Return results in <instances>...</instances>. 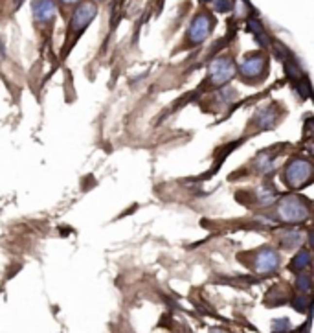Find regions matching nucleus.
Listing matches in <instances>:
<instances>
[{"instance_id": "423d86ee", "label": "nucleus", "mask_w": 314, "mask_h": 333, "mask_svg": "<svg viewBox=\"0 0 314 333\" xmlns=\"http://www.w3.org/2000/svg\"><path fill=\"white\" fill-rule=\"evenodd\" d=\"M213 26H215V18L208 11H200L191 20L190 28H188V34H186V39H188V42H190L191 46H198V44H202L209 37Z\"/></svg>"}, {"instance_id": "4468645a", "label": "nucleus", "mask_w": 314, "mask_h": 333, "mask_svg": "<svg viewBox=\"0 0 314 333\" xmlns=\"http://www.w3.org/2000/svg\"><path fill=\"white\" fill-rule=\"evenodd\" d=\"M213 8H215V11L226 13V11H231V9H233V4H231V0H213Z\"/></svg>"}, {"instance_id": "9b49d317", "label": "nucleus", "mask_w": 314, "mask_h": 333, "mask_svg": "<svg viewBox=\"0 0 314 333\" xmlns=\"http://www.w3.org/2000/svg\"><path fill=\"white\" fill-rule=\"evenodd\" d=\"M281 245L285 249H292V247H299L301 245V234L294 232V230H287L281 236Z\"/></svg>"}, {"instance_id": "f3484780", "label": "nucleus", "mask_w": 314, "mask_h": 333, "mask_svg": "<svg viewBox=\"0 0 314 333\" xmlns=\"http://www.w3.org/2000/svg\"><path fill=\"white\" fill-rule=\"evenodd\" d=\"M276 333H279V332H276Z\"/></svg>"}, {"instance_id": "f03ea898", "label": "nucleus", "mask_w": 314, "mask_h": 333, "mask_svg": "<svg viewBox=\"0 0 314 333\" xmlns=\"http://www.w3.org/2000/svg\"><path fill=\"white\" fill-rule=\"evenodd\" d=\"M98 15V6L94 2H83L77 6V9L74 11V15L70 18V24H68V41H66V48L74 46L77 37H81V34L88 28L94 17Z\"/></svg>"}, {"instance_id": "f257e3e1", "label": "nucleus", "mask_w": 314, "mask_h": 333, "mask_svg": "<svg viewBox=\"0 0 314 333\" xmlns=\"http://www.w3.org/2000/svg\"><path fill=\"white\" fill-rule=\"evenodd\" d=\"M276 214L285 223H303L311 216V204L299 195H285L278 203Z\"/></svg>"}, {"instance_id": "dca6fc26", "label": "nucleus", "mask_w": 314, "mask_h": 333, "mask_svg": "<svg viewBox=\"0 0 314 333\" xmlns=\"http://www.w3.org/2000/svg\"><path fill=\"white\" fill-rule=\"evenodd\" d=\"M200 2H211V0H200Z\"/></svg>"}, {"instance_id": "0eeeda50", "label": "nucleus", "mask_w": 314, "mask_h": 333, "mask_svg": "<svg viewBox=\"0 0 314 333\" xmlns=\"http://www.w3.org/2000/svg\"><path fill=\"white\" fill-rule=\"evenodd\" d=\"M254 269L256 273H274L278 267L281 265V256L279 252L272 247H261L254 252Z\"/></svg>"}, {"instance_id": "2eb2a0df", "label": "nucleus", "mask_w": 314, "mask_h": 333, "mask_svg": "<svg viewBox=\"0 0 314 333\" xmlns=\"http://www.w3.org/2000/svg\"><path fill=\"white\" fill-rule=\"evenodd\" d=\"M77 2H79V0H61V4H65V6H74Z\"/></svg>"}, {"instance_id": "6e6552de", "label": "nucleus", "mask_w": 314, "mask_h": 333, "mask_svg": "<svg viewBox=\"0 0 314 333\" xmlns=\"http://www.w3.org/2000/svg\"><path fill=\"white\" fill-rule=\"evenodd\" d=\"M32 13L37 24H50L57 17V4L55 0H33Z\"/></svg>"}, {"instance_id": "9d476101", "label": "nucleus", "mask_w": 314, "mask_h": 333, "mask_svg": "<svg viewBox=\"0 0 314 333\" xmlns=\"http://www.w3.org/2000/svg\"><path fill=\"white\" fill-rule=\"evenodd\" d=\"M309 265H311V252H309V250H299L296 256L292 258L289 269L290 271H294V273H301V271H305Z\"/></svg>"}, {"instance_id": "1a4fd4ad", "label": "nucleus", "mask_w": 314, "mask_h": 333, "mask_svg": "<svg viewBox=\"0 0 314 333\" xmlns=\"http://www.w3.org/2000/svg\"><path fill=\"white\" fill-rule=\"evenodd\" d=\"M274 122H276V111H274L272 107L261 109L256 116H254V124H256L259 129H268Z\"/></svg>"}, {"instance_id": "7ed1b4c3", "label": "nucleus", "mask_w": 314, "mask_h": 333, "mask_svg": "<svg viewBox=\"0 0 314 333\" xmlns=\"http://www.w3.org/2000/svg\"><path fill=\"white\" fill-rule=\"evenodd\" d=\"M281 179L289 188H299V186L311 184V181H313V164H311V160H307L303 157L292 158L283 169Z\"/></svg>"}, {"instance_id": "39448f33", "label": "nucleus", "mask_w": 314, "mask_h": 333, "mask_svg": "<svg viewBox=\"0 0 314 333\" xmlns=\"http://www.w3.org/2000/svg\"><path fill=\"white\" fill-rule=\"evenodd\" d=\"M237 72L235 61L230 56H221L211 61L209 65V74H208V83L211 87H224Z\"/></svg>"}, {"instance_id": "20e7f679", "label": "nucleus", "mask_w": 314, "mask_h": 333, "mask_svg": "<svg viewBox=\"0 0 314 333\" xmlns=\"http://www.w3.org/2000/svg\"><path fill=\"white\" fill-rule=\"evenodd\" d=\"M239 74L246 83H256V79L264 81V77L268 74V59L261 52L248 54L239 63Z\"/></svg>"}, {"instance_id": "ddd939ff", "label": "nucleus", "mask_w": 314, "mask_h": 333, "mask_svg": "<svg viewBox=\"0 0 314 333\" xmlns=\"http://www.w3.org/2000/svg\"><path fill=\"white\" fill-rule=\"evenodd\" d=\"M292 306H294V309L299 311V313H307V309H309V306H311V300H309V296L299 295V296H294Z\"/></svg>"}, {"instance_id": "f8f14e48", "label": "nucleus", "mask_w": 314, "mask_h": 333, "mask_svg": "<svg viewBox=\"0 0 314 333\" xmlns=\"http://www.w3.org/2000/svg\"><path fill=\"white\" fill-rule=\"evenodd\" d=\"M296 287L299 293H309L311 291V275L309 273H299L297 276V282H296Z\"/></svg>"}]
</instances>
